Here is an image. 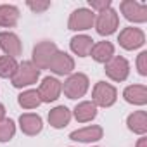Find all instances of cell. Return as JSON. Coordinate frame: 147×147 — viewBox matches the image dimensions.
<instances>
[{"label":"cell","mask_w":147,"mask_h":147,"mask_svg":"<svg viewBox=\"0 0 147 147\" xmlns=\"http://www.w3.org/2000/svg\"><path fill=\"white\" fill-rule=\"evenodd\" d=\"M38 78H40V69L31 61H23L18 66L14 76L11 80H12V87L23 88V87H30V85L36 83Z\"/></svg>","instance_id":"obj_1"},{"label":"cell","mask_w":147,"mask_h":147,"mask_svg":"<svg viewBox=\"0 0 147 147\" xmlns=\"http://www.w3.org/2000/svg\"><path fill=\"white\" fill-rule=\"evenodd\" d=\"M88 76L83 75V73H75V75H69L67 80L62 85L64 95L67 99H80L87 94L88 90Z\"/></svg>","instance_id":"obj_2"},{"label":"cell","mask_w":147,"mask_h":147,"mask_svg":"<svg viewBox=\"0 0 147 147\" xmlns=\"http://www.w3.org/2000/svg\"><path fill=\"white\" fill-rule=\"evenodd\" d=\"M95 30H97V33L99 35H102V36H109V35H113L116 30H118V26H119V18H118V12L114 11V9H106V11H102V12H99V16H95Z\"/></svg>","instance_id":"obj_3"},{"label":"cell","mask_w":147,"mask_h":147,"mask_svg":"<svg viewBox=\"0 0 147 147\" xmlns=\"http://www.w3.org/2000/svg\"><path fill=\"white\" fill-rule=\"evenodd\" d=\"M118 99V92L106 82H97L92 92V102L99 107H111Z\"/></svg>","instance_id":"obj_4"},{"label":"cell","mask_w":147,"mask_h":147,"mask_svg":"<svg viewBox=\"0 0 147 147\" xmlns=\"http://www.w3.org/2000/svg\"><path fill=\"white\" fill-rule=\"evenodd\" d=\"M55 54H57V45L54 42H49V40L40 42L33 49V59H31V62L38 69H47L49 64H50V61H52V57Z\"/></svg>","instance_id":"obj_5"},{"label":"cell","mask_w":147,"mask_h":147,"mask_svg":"<svg viewBox=\"0 0 147 147\" xmlns=\"http://www.w3.org/2000/svg\"><path fill=\"white\" fill-rule=\"evenodd\" d=\"M94 23H95L94 11L82 7V9L73 11V14L69 16V21H67V28L71 31H85V30H90L94 26Z\"/></svg>","instance_id":"obj_6"},{"label":"cell","mask_w":147,"mask_h":147,"mask_svg":"<svg viewBox=\"0 0 147 147\" xmlns=\"http://www.w3.org/2000/svg\"><path fill=\"white\" fill-rule=\"evenodd\" d=\"M106 75L113 80V82H125L130 75V64L125 57L121 55H114L109 62H106Z\"/></svg>","instance_id":"obj_7"},{"label":"cell","mask_w":147,"mask_h":147,"mask_svg":"<svg viewBox=\"0 0 147 147\" xmlns=\"http://www.w3.org/2000/svg\"><path fill=\"white\" fill-rule=\"evenodd\" d=\"M123 16L131 23H145L147 21V5L135 2V0H123L119 4Z\"/></svg>","instance_id":"obj_8"},{"label":"cell","mask_w":147,"mask_h":147,"mask_svg":"<svg viewBox=\"0 0 147 147\" xmlns=\"http://www.w3.org/2000/svg\"><path fill=\"white\" fill-rule=\"evenodd\" d=\"M118 42H119V45L123 49L135 50V49H138V47H142L145 43V35H144L142 30L130 26V28H123L121 30V33L118 36Z\"/></svg>","instance_id":"obj_9"},{"label":"cell","mask_w":147,"mask_h":147,"mask_svg":"<svg viewBox=\"0 0 147 147\" xmlns=\"http://www.w3.org/2000/svg\"><path fill=\"white\" fill-rule=\"evenodd\" d=\"M49 69L52 73H55V75H59V76L71 75L73 69H75V59H73L69 54H66V52L57 50V54L52 57V61L49 64Z\"/></svg>","instance_id":"obj_10"},{"label":"cell","mask_w":147,"mask_h":147,"mask_svg":"<svg viewBox=\"0 0 147 147\" xmlns=\"http://www.w3.org/2000/svg\"><path fill=\"white\" fill-rule=\"evenodd\" d=\"M61 92H62L61 82L57 78H52V76L43 78V82L40 83V88H38V95H40L42 102H54V100H57Z\"/></svg>","instance_id":"obj_11"},{"label":"cell","mask_w":147,"mask_h":147,"mask_svg":"<svg viewBox=\"0 0 147 147\" xmlns=\"http://www.w3.org/2000/svg\"><path fill=\"white\" fill-rule=\"evenodd\" d=\"M0 49L5 52V55L16 59L23 52V43H21L18 35L9 33V31H2L0 33Z\"/></svg>","instance_id":"obj_12"},{"label":"cell","mask_w":147,"mask_h":147,"mask_svg":"<svg viewBox=\"0 0 147 147\" xmlns=\"http://www.w3.org/2000/svg\"><path fill=\"white\" fill-rule=\"evenodd\" d=\"M19 126H21V131L33 137L36 133L42 131L43 128V123H42V118L38 114H33V113H24L19 116Z\"/></svg>","instance_id":"obj_13"},{"label":"cell","mask_w":147,"mask_h":147,"mask_svg":"<svg viewBox=\"0 0 147 147\" xmlns=\"http://www.w3.org/2000/svg\"><path fill=\"white\" fill-rule=\"evenodd\" d=\"M104 135V130L97 125H92V126H85L82 130H75L69 133V138L71 140H76V142H97L100 140Z\"/></svg>","instance_id":"obj_14"},{"label":"cell","mask_w":147,"mask_h":147,"mask_svg":"<svg viewBox=\"0 0 147 147\" xmlns=\"http://www.w3.org/2000/svg\"><path fill=\"white\" fill-rule=\"evenodd\" d=\"M90 55L94 57V61H97L100 64H106L114 57V45L111 42H106V40L97 42V43H94V47L90 50Z\"/></svg>","instance_id":"obj_15"},{"label":"cell","mask_w":147,"mask_h":147,"mask_svg":"<svg viewBox=\"0 0 147 147\" xmlns=\"http://www.w3.org/2000/svg\"><path fill=\"white\" fill-rule=\"evenodd\" d=\"M123 97L126 102L133 106H144L147 104V87L145 85H130L125 88Z\"/></svg>","instance_id":"obj_16"},{"label":"cell","mask_w":147,"mask_h":147,"mask_svg":"<svg viewBox=\"0 0 147 147\" xmlns=\"http://www.w3.org/2000/svg\"><path fill=\"white\" fill-rule=\"evenodd\" d=\"M69 47L78 57H87V55H90V50L94 47V40L87 35H76L71 38Z\"/></svg>","instance_id":"obj_17"},{"label":"cell","mask_w":147,"mask_h":147,"mask_svg":"<svg viewBox=\"0 0 147 147\" xmlns=\"http://www.w3.org/2000/svg\"><path fill=\"white\" fill-rule=\"evenodd\" d=\"M73 114H75L76 121L78 123H88L92 121L95 116H97V106L90 100H85V102H80L75 111H73Z\"/></svg>","instance_id":"obj_18"},{"label":"cell","mask_w":147,"mask_h":147,"mask_svg":"<svg viewBox=\"0 0 147 147\" xmlns=\"http://www.w3.org/2000/svg\"><path fill=\"white\" fill-rule=\"evenodd\" d=\"M71 119V111L66 106H57L49 113V123L54 128H64Z\"/></svg>","instance_id":"obj_19"},{"label":"cell","mask_w":147,"mask_h":147,"mask_svg":"<svg viewBox=\"0 0 147 147\" xmlns=\"http://www.w3.org/2000/svg\"><path fill=\"white\" fill-rule=\"evenodd\" d=\"M19 21V9L16 5H0V26L2 28H12Z\"/></svg>","instance_id":"obj_20"},{"label":"cell","mask_w":147,"mask_h":147,"mask_svg":"<svg viewBox=\"0 0 147 147\" xmlns=\"http://www.w3.org/2000/svg\"><path fill=\"white\" fill-rule=\"evenodd\" d=\"M126 125H128V128H130L133 133L144 135V133L147 131V113H145V111H135L133 114L128 116Z\"/></svg>","instance_id":"obj_21"},{"label":"cell","mask_w":147,"mask_h":147,"mask_svg":"<svg viewBox=\"0 0 147 147\" xmlns=\"http://www.w3.org/2000/svg\"><path fill=\"white\" fill-rule=\"evenodd\" d=\"M18 102H19V106L23 109H35V107H38L42 104L38 90H26V92H23L18 97Z\"/></svg>","instance_id":"obj_22"},{"label":"cell","mask_w":147,"mask_h":147,"mask_svg":"<svg viewBox=\"0 0 147 147\" xmlns=\"http://www.w3.org/2000/svg\"><path fill=\"white\" fill-rule=\"evenodd\" d=\"M19 64L16 62V59L9 55H0V78H12Z\"/></svg>","instance_id":"obj_23"},{"label":"cell","mask_w":147,"mask_h":147,"mask_svg":"<svg viewBox=\"0 0 147 147\" xmlns=\"http://www.w3.org/2000/svg\"><path fill=\"white\" fill-rule=\"evenodd\" d=\"M16 133V123L12 119L0 121V142H9Z\"/></svg>","instance_id":"obj_24"},{"label":"cell","mask_w":147,"mask_h":147,"mask_svg":"<svg viewBox=\"0 0 147 147\" xmlns=\"http://www.w3.org/2000/svg\"><path fill=\"white\" fill-rule=\"evenodd\" d=\"M26 5H28L33 12L40 14V12H43V11H47V9L50 7V2H49V0H45V2H38V0H36V2H33V0H28Z\"/></svg>","instance_id":"obj_25"},{"label":"cell","mask_w":147,"mask_h":147,"mask_svg":"<svg viewBox=\"0 0 147 147\" xmlns=\"http://www.w3.org/2000/svg\"><path fill=\"white\" fill-rule=\"evenodd\" d=\"M137 67H138V75L145 76L147 75V52H140L137 57Z\"/></svg>","instance_id":"obj_26"},{"label":"cell","mask_w":147,"mask_h":147,"mask_svg":"<svg viewBox=\"0 0 147 147\" xmlns=\"http://www.w3.org/2000/svg\"><path fill=\"white\" fill-rule=\"evenodd\" d=\"M88 4H90L92 9L102 12V11H106V9L111 7V0H88Z\"/></svg>","instance_id":"obj_27"},{"label":"cell","mask_w":147,"mask_h":147,"mask_svg":"<svg viewBox=\"0 0 147 147\" xmlns=\"http://www.w3.org/2000/svg\"><path fill=\"white\" fill-rule=\"evenodd\" d=\"M137 147H147V138H145V137H142V138L137 142Z\"/></svg>","instance_id":"obj_28"},{"label":"cell","mask_w":147,"mask_h":147,"mask_svg":"<svg viewBox=\"0 0 147 147\" xmlns=\"http://www.w3.org/2000/svg\"><path fill=\"white\" fill-rule=\"evenodd\" d=\"M2 119H5V107H4V104H0V121Z\"/></svg>","instance_id":"obj_29"}]
</instances>
